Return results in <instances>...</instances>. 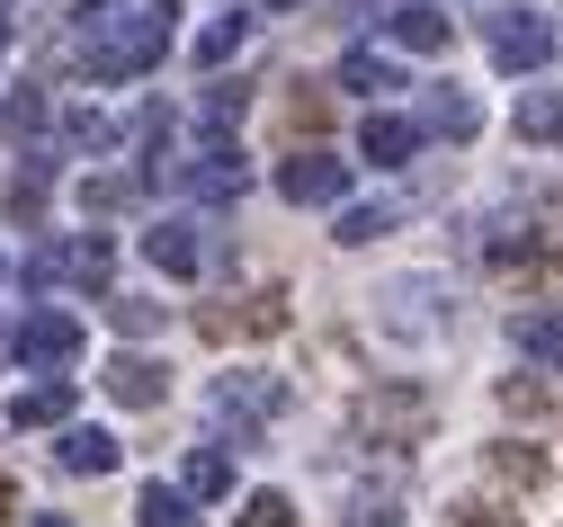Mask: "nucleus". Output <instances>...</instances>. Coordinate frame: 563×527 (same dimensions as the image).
Segmentation results:
<instances>
[{"instance_id":"f257e3e1","label":"nucleus","mask_w":563,"mask_h":527,"mask_svg":"<svg viewBox=\"0 0 563 527\" xmlns=\"http://www.w3.org/2000/svg\"><path fill=\"white\" fill-rule=\"evenodd\" d=\"M170 45V28L153 10H134V0H81L73 10V54L90 81H134V72H153Z\"/></svg>"},{"instance_id":"f03ea898","label":"nucleus","mask_w":563,"mask_h":527,"mask_svg":"<svg viewBox=\"0 0 563 527\" xmlns=\"http://www.w3.org/2000/svg\"><path fill=\"white\" fill-rule=\"evenodd\" d=\"M430 420H439V403L420 394V385H376V394L358 403V429H367L376 447H420Z\"/></svg>"},{"instance_id":"7ed1b4c3","label":"nucleus","mask_w":563,"mask_h":527,"mask_svg":"<svg viewBox=\"0 0 563 527\" xmlns=\"http://www.w3.org/2000/svg\"><path fill=\"white\" fill-rule=\"evenodd\" d=\"M277 411H287V385H277V375H224L216 385V420L233 429V447H251Z\"/></svg>"},{"instance_id":"20e7f679","label":"nucleus","mask_w":563,"mask_h":527,"mask_svg":"<svg viewBox=\"0 0 563 527\" xmlns=\"http://www.w3.org/2000/svg\"><path fill=\"white\" fill-rule=\"evenodd\" d=\"M108 268H117L108 233H81V242H54V251H36V260H27V286H54V277H73V286H108Z\"/></svg>"},{"instance_id":"39448f33","label":"nucleus","mask_w":563,"mask_h":527,"mask_svg":"<svg viewBox=\"0 0 563 527\" xmlns=\"http://www.w3.org/2000/svg\"><path fill=\"white\" fill-rule=\"evenodd\" d=\"M277 197H287V206H340L349 197V162H331V153L277 162Z\"/></svg>"},{"instance_id":"423d86ee","label":"nucleus","mask_w":563,"mask_h":527,"mask_svg":"<svg viewBox=\"0 0 563 527\" xmlns=\"http://www.w3.org/2000/svg\"><path fill=\"white\" fill-rule=\"evenodd\" d=\"M188 197H206V206H233L242 188H251V171H242V153H233V143H216V153H197V162H179L170 171Z\"/></svg>"},{"instance_id":"0eeeda50","label":"nucleus","mask_w":563,"mask_h":527,"mask_svg":"<svg viewBox=\"0 0 563 527\" xmlns=\"http://www.w3.org/2000/svg\"><path fill=\"white\" fill-rule=\"evenodd\" d=\"M420 143H430V134H420V117H394V108H367V125H358V153H367L376 171H402Z\"/></svg>"},{"instance_id":"6e6552de","label":"nucleus","mask_w":563,"mask_h":527,"mask_svg":"<svg viewBox=\"0 0 563 527\" xmlns=\"http://www.w3.org/2000/svg\"><path fill=\"white\" fill-rule=\"evenodd\" d=\"M10 349H19L27 366H73V358H81V322H73V314H27Z\"/></svg>"},{"instance_id":"1a4fd4ad","label":"nucleus","mask_w":563,"mask_h":527,"mask_svg":"<svg viewBox=\"0 0 563 527\" xmlns=\"http://www.w3.org/2000/svg\"><path fill=\"white\" fill-rule=\"evenodd\" d=\"M510 349L537 358L545 375H563V305H519L510 314Z\"/></svg>"},{"instance_id":"9d476101","label":"nucleus","mask_w":563,"mask_h":527,"mask_svg":"<svg viewBox=\"0 0 563 527\" xmlns=\"http://www.w3.org/2000/svg\"><path fill=\"white\" fill-rule=\"evenodd\" d=\"M483 260H492V268H519V277H537L545 295H563V260H554V251L528 233V223H519V242H510V233H492V242H483Z\"/></svg>"},{"instance_id":"9b49d317","label":"nucleus","mask_w":563,"mask_h":527,"mask_svg":"<svg viewBox=\"0 0 563 527\" xmlns=\"http://www.w3.org/2000/svg\"><path fill=\"white\" fill-rule=\"evenodd\" d=\"M233 331H287V295L260 286V295H242V305H216V314H206V340H233Z\"/></svg>"},{"instance_id":"f8f14e48","label":"nucleus","mask_w":563,"mask_h":527,"mask_svg":"<svg viewBox=\"0 0 563 527\" xmlns=\"http://www.w3.org/2000/svg\"><path fill=\"white\" fill-rule=\"evenodd\" d=\"M385 36H394V45H402V54H439V45H448V36H456V19H448V10H439V0H402V10H394V19H385Z\"/></svg>"},{"instance_id":"ddd939ff","label":"nucleus","mask_w":563,"mask_h":527,"mask_svg":"<svg viewBox=\"0 0 563 527\" xmlns=\"http://www.w3.org/2000/svg\"><path fill=\"white\" fill-rule=\"evenodd\" d=\"M545 54H554L545 19H501V28H492V63H501V72H537Z\"/></svg>"},{"instance_id":"4468645a","label":"nucleus","mask_w":563,"mask_h":527,"mask_svg":"<svg viewBox=\"0 0 563 527\" xmlns=\"http://www.w3.org/2000/svg\"><path fill=\"white\" fill-rule=\"evenodd\" d=\"M144 251H153V268H170V277H197L206 268V223H162V233H144Z\"/></svg>"},{"instance_id":"2eb2a0df","label":"nucleus","mask_w":563,"mask_h":527,"mask_svg":"<svg viewBox=\"0 0 563 527\" xmlns=\"http://www.w3.org/2000/svg\"><path fill=\"white\" fill-rule=\"evenodd\" d=\"M108 394H117L125 411H153V403L170 394V375H162L153 358H108Z\"/></svg>"},{"instance_id":"dca6fc26","label":"nucleus","mask_w":563,"mask_h":527,"mask_svg":"<svg viewBox=\"0 0 563 527\" xmlns=\"http://www.w3.org/2000/svg\"><path fill=\"white\" fill-rule=\"evenodd\" d=\"M340 90L385 99V90H402V63H394V54H376V45H349V54H340Z\"/></svg>"},{"instance_id":"f3484780","label":"nucleus","mask_w":563,"mask_h":527,"mask_svg":"<svg viewBox=\"0 0 563 527\" xmlns=\"http://www.w3.org/2000/svg\"><path fill=\"white\" fill-rule=\"evenodd\" d=\"M224 492H233V457L224 447H197L179 465V501H224Z\"/></svg>"},{"instance_id":"a211bd4d","label":"nucleus","mask_w":563,"mask_h":527,"mask_svg":"<svg viewBox=\"0 0 563 527\" xmlns=\"http://www.w3.org/2000/svg\"><path fill=\"white\" fill-rule=\"evenodd\" d=\"M10 420H19V429H54V420H73V385L54 375V385H27V394H10Z\"/></svg>"},{"instance_id":"6ab92c4d","label":"nucleus","mask_w":563,"mask_h":527,"mask_svg":"<svg viewBox=\"0 0 563 527\" xmlns=\"http://www.w3.org/2000/svg\"><path fill=\"white\" fill-rule=\"evenodd\" d=\"M63 474H117V438L108 429H63Z\"/></svg>"},{"instance_id":"aec40b11","label":"nucleus","mask_w":563,"mask_h":527,"mask_svg":"<svg viewBox=\"0 0 563 527\" xmlns=\"http://www.w3.org/2000/svg\"><path fill=\"white\" fill-rule=\"evenodd\" d=\"M474 125H483V117H474V99H465L456 81H448V90H430V108H420V134H448V143H465Z\"/></svg>"},{"instance_id":"412c9836","label":"nucleus","mask_w":563,"mask_h":527,"mask_svg":"<svg viewBox=\"0 0 563 527\" xmlns=\"http://www.w3.org/2000/svg\"><path fill=\"white\" fill-rule=\"evenodd\" d=\"M519 134L528 143H563V90H519Z\"/></svg>"},{"instance_id":"4be33fe9","label":"nucleus","mask_w":563,"mask_h":527,"mask_svg":"<svg viewBox=\"0 0 563 527\" xmlns=\"http://www.w3.org/2000/svg\"><path fill=\"white\" fill-rule=\"evenodd\" d=\"M394 223H402V206H394V197H376V206H349V215H340V242H349V251H367L376 233H394Z\"/></svg>"},{"instance_id":"5701e85b","label":"nucleus","mask_w":563,"mask_h":527,"mask_svg":"<svg viewBox=\"0 0 563 527\" xmlns=\"http://www.w3.org/2000/svg\"><path fill=\"white\" fill-rule=\"evenodd\" d=\"M134 527H197V501H179L170 483H144V501H134Z\"/></svg>"},{"instance_id":"b1692460","label":"nucleus","mask_w":563,"mask_h":527,"mask_svg":"<svg viewBox=\"0 0 563 527\" xmlns=\"http://www.w3.org/2000/svg\"><path fill=\"white\" fill-rule=\"evenodd\" d=\"M242 36H251V19H242V10H233V19H216V28L197 36V63H206V72H216V63H233V54H242Z\"/></svg>"},{"instance_id":"393cba45","label":"nucleus","mask_w":563,"mask_h":527,"mask_svg":"<svg viewBox=\"0 0 563 527\" xmlns=\"http://www.w3.org/2000/svg\"><path fill=\"white\" fill-rule=\"evenodd\" d=\"M233 527H296V501H287V492H251Z\"/></svg>"},{"instance_id":"a878e982","label":"nucleus","mask_w":563,"mask_h":527,"mask_svg":"<svg viewBox=\"0 0 563 527\" xmlns=\"http://www.w3.org/2000/svg\"><path fill=\"white\" fill-rule=\"evenodd\" d=\"M108 322H117L125 340H144V331H162V305H144V295H117V305H108Z\"/></svg>"},{"instance_id":"bb28decb","label":"nucleus","mask_w":563,"mask_h":527,"mask_svg":"<svg viewBox=\"0 0 563 527\" xmlns=\"http://www.w3.org/2000/svg\"><path fill=\"white\" fill-rule=\"evenodd\" d=\"M492 474L501 483H545V457L537 447H492Z\"/></svg>"},{"instance_id":"cd10ccee","label":"nucleus","mask_w":563,"mask_h":527,"mask_svg":"<svg viewBox=\"0 0 563 527\" xmlns=\"http://www.w3.org/2000/svg\"><path fill=\"white\" fill-rule=\"evenodd\" d=\"M0 125H10V134H45V99L36 90H10V99H0Z\"/></svg>"},{"instance_id":"c85d7f7f","label":"nucleus","mask_w":563,"mask_h":527,"mask_svg":"<svg viewBox=\"0 0 563 527\" xmlns=\"http://www.w3.org/2000/svg\"><path fill=\"white\" fill-rule=\"evenodd\" d=\"M242 99H251L242 81H216V90H206V125H216V134H224V125H242Z\"/></svg>"},{"instance_id":"c756f323","label":"nucleus","mask_w":563,"mask_h":527,"mask_svg":"<svg viewBox=\"0 0 563 527\" xmlns=\"http://www.w3.org/2000/svg\"><path fill=\"white\" fill-rule=\"evenodd\" d=\"M448 527H519V518H501V509H456Z\"/></svg>"},{"instance_id":"7c9ffc66","label":"nucleus","mask_w":563,"mask_h":527,"mask_svg":"<svg viewBox=\"0 0 563 527\" xmlns=\"http://www.w3.org/2000/svg\"><path fill=\"white\" fill-rule=\"evenodd\" d=\"M10 509H19V492H10V483H0V518H10Z\"/></svg>"},{"instance_id":"2f4dec72","label":"nucleus","mask_w":563,"mask_h":527,"mask_svg":"<svg viewBox=\"0 0 563 527\" xmlns=\"http://www.w3.org/2000/svg\"><path fill=\"white\" fill-rule=\"evenodd\" d=\"M268 10H305V0H268Z\"/></svg>"},{"instance_id":"473e14b6","label":"nucleus","mask_w":563,"mask_h":527,"mask_svg":"<svg viewBox=\"0 0 563 527\" xmlns=\"http://www.w3.org/2000/svg\"><path fill=\"white\" fill-rule=\"evenodd\" d=\"M36 527H73V518H36Z\"/></svg>"},{"instance_id":"72a5a7b5","label":"nucleus","mask_w":563,"mask_h":527,"mask_svg":"<svg viewBox=\"0 0 563 527\" xmlns=\"http://www.w3.org/2000/svg\"><path fill=\"white\" fill-rule=\"evenodd\" d=\"M0 349H10V340H0Z\"/></svg>"}]
</instances>
